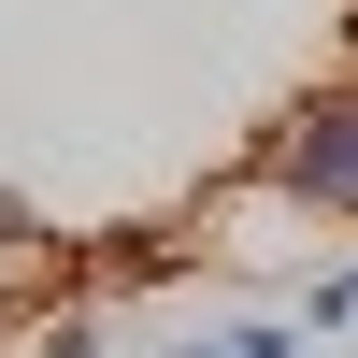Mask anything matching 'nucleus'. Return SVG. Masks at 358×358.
<instances>
[{
    "label": "nucleus",
    "mask_w": 358,
    "mask_h": 358,
    "mask_svg": "<svg viewBox=\"0 0 358 358\" xmlns=\"http://www.w3.org/2000/svg\"><path fill=\"white\" fill-rule=\"evenodd\" d=\"M273 172H287V187H315V201H344V215H358V101H315L301 129L273 143Z\"/></svg>",
    "instance_id": "nucleus-1"
},
{
    "label": "nucleus",
    "mask_w": 358,
    "mask_h": 358,
    "mask_svg": "<svg viewBox=\"0 0 358 358\" xmlns=\"http://www.w3.org/2000/svg\"><path fill=\"white\" fill-rule=\"evenodd\" d=\"M215 358H287V330H229V344H215Z\"/></svg>",
    "instance_id": "nucleus-3"
},
{
    "label": "nucleus",
    "mask_w": 358,
    "mask_h": 358,
    "mask_svg": "<svg viewBox=\"0 0 358 358\" xmlns=\"http://www.w3.org/2000/svg\"><path fill=\"white\" fill-rule=\"evenodd\" d=\"M330 315H358V258H344L330 287H315V330H330Z\"/></svg>",
    "instance_id": "nucleus-2"
}]
</instances>
